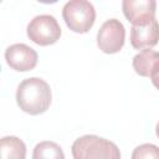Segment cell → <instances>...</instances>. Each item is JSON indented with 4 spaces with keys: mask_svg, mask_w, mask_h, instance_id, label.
Returning <instances> with one entry per match:
<instances>
[{
    "mask_svg": "<svg viewBox=\"0 0 159 159\" xmlns=\"http://www.w3.org/2000/svg\"><path fill=\"white\" fill-rule=\"evenodd\" d=\"M51 87L40 77L25 78L17 86L16 103L25 113L37 116L46 112L51 104Z\"/></svg>",
    "mask_w": 159,
    "mask_h": 159,
    "instance_id": "obj_1",
    "label": "cell"
},
{
    "mask_svg": "<svg viewBox=\"0 0 159 159\" xmlns=\"http://www.w3.org/2000/svg\"><path fill=\"white\" fill-rule=\"evenodd\" d=\"M73 159H120L116 143L94 134L77 138L71 147Z\"/></svg>",
    "mask_w": 159,
    "mask_h": 159,
    "instance_id": "obj_2",
    "label": "cell"
},
{
    "mask_svg": "<svg viewBox=\"0 0 159 159\" xmlns=\"http://www.w3.org/2000/svg\"><path fill=\"white\" fill-rule=\"evenodd\" d=\"M62 17L70 30L77 34H86L96 20V10L87 0H71L62 9Z\"/></svg>",
    "mask_w": 159,
    "mask_h": 159,
    "instance_id": "obj_3",
    "label": "cell"
},
{
    "mask_svg": "<svg viewBox=\"0 0 159 159\" xmlns=\"http://www.w3.org/2000/svg\"><path fill=\"white\" fill-rule=\"evenodd\" d=\"M27 37L40 46H48L61 37V27L55 16L42 14L35 16L27 25Z\"/></svg>",
    "mask_w": 159,
    "mask_h": 159,
    "instance_id": "obj_4",
    "label": "cell"
},
{
    "mask_svg": "<svg viewBox=\"0 0 159 159\" xmlns=\"http://www.w3.org/2000/svg\"><path fill=\"white\" fill-rule=\"evenodd\" d=\"M125 41V29L117 19L106 20L97 32V45L104 53H117Z\"/></svg>",
    "mask_w": 159,
    "mask_h": 159,
    "instance_id": "obj_5",
    "label": "cell"
},
{
    "mask_svg": "<svg viewBox=\"0 0 159 159\" xmlns=\"http://www.w3.org/2000/svg\"><path fill=\"white\" fill-rule=\"evenodd\" d=\"M5 60L12 70L26 72L35 68V66L37 65L39 55L32 47L27 46L26 43H14L6 48Z\"/></svg>",
    "mask_w": 159,
    "mask_h": 159,
    "instance_id": "obj_6",
    "label": "cell"
},
{
    "mask_svg": "<svg viewBox=\"0 0 159 159\" xmlns=\"http://www.w3.org/2000/svg\"><path fill=\"white\" fill-rule=\"evenodd\" d=\"M123 14L133 26L147 25L155 19L157 2L154 0H124Z\"/></svg>",
    "mask_w": 159,
    "mask_h": 159,
    "instance_id": "obj_7",
    "label": "cell"
},
{
    "mask_svg": "<svg viewBox=\"0 0 159 159\" xmlns=\"http://www.w3.org/2000/svg\"><path fill=\"white\" fill-rule=\"evenodd\" d=\"M159 42V22L154 19L147 25L132 26L130 43L137 50H147L154 47Z\"/></svg>",
    "mask_w": 159,
    "mask_h": 159,
    "instance_id": "obj_8",
    "label": "cell"
},
{
    "mask_svg": "<svg viewBox=\"0 0 159 159\" xmlns=\"http://www.w3.org/2000/svg\"><path fill=\"white\" fill-rule=\"evenodd\" d=\"M132 65L137 75L142 77H152L159 68V52L152 48L142 50L133 57Z\"/></svg>",
    "mask_w": 159,
    "mask_h": 159,
    "instance_id": "obj_9",
    "label": "cell"
},
{
    "mask_svg": "<svg viewBox=\"0 0 159 159\" xmlns=\"http://www.w3.org/2000/svg\"><path fill=\"white\" fill-rule=\"evenodd\" d=\"M26 145L15 135L2 137L0 140V159H25Z\"/></svg>",
    "mask_w": 159,
    "mask_h": 159,
    "instance_id": "obj_10",
    "label": "cell"
},
{
    "mask_svg": "<svg viewBox=\"0 0 159 159\" xmlns=\"http://www.w3.org/2000/svg\"><path fill=\"white\" fill-rule=\"evenodd\" d=\"M32 159H65V153L57 143L43 140L35 145Z\"/></svg>",
    "mask_w": 159,
    "mask_h": 159,
    "instance_id": "obj_11",
    "label": "cell"
},
{
    "mask_svg": "<svg viewBox=\"0 0 159 159\" xmlns=\"http://www.w3.org/2000/svg\"><path fill=\"white\" fill-rule=\"evenodd\" d=\"M130 159H159V147L152 143H144L133 149Z\"/></svg>",
    "mask_w": 159,
    "mask_h": 159,
    "instance_id": "obj_12",
    "label": "cell"
},
{
    "mask_svg": "<svg viewBox=\"0 0 159 159\" xmlns=\"http://www.w3.org/2000/svg\"><path fill=\"white\" fill-rule=\"evenodd\" d=\"M150 80H152V83L154 84V87H155L157 89H159V68L152 75Z\"/></svg>",
    "mask_w": 159,
    "mask_h": 159,
    "instance_id": "obj_13",
    "label": "cell"
},
{
    "mask_svg": "<svg viewBox=\"0 0 159 159\" xmlns=\"http://www.w3.org/2000/svg\"><path fill=\"white\" fill-rule=\"evenodd\" d=\"M155 134H157V137L159 138V122L157 123V127H155Z\"/></svg>",
    "mask_w": 159,
    "mask_h": 159,
    "instance_id": "obj_14",
    "label": "cell"
}]
</instances>
